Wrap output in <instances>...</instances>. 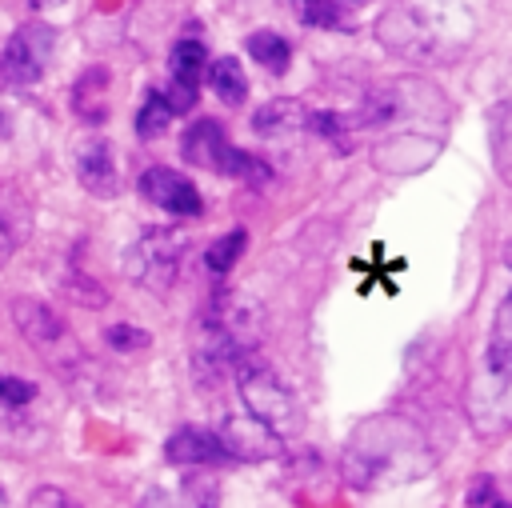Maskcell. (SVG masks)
<instances>
[{
  "label": "cell",
  "instance_id": "cell-7",
  "mask_svg": "<svg viewBox=\"0 0 512 508\" xmlns=\"http://www.w3.org/2000/svg\"><path fill=\"white\" fill-rule=\"evenodd\" d=\"M240 404L252 416V424H260L264 432H272L276 440H288L300 428V404L292 396V388L264 364H248L240 376Z\"/></svg>",
  "mask_w": 512,
  "mask_h": 508
},
{
  "label": "cell",
  "instance_id": "cell-29",
  "mask_svg": "<svg viewBox=\"0 0 512 508\" xmlns=\"http://www.w3.org/2000/svg\"><path fill=\"white\" fill-rule=\"evenodd\" d=\"M32 8H56V4H64V0H28Z\"/></svg>",
  "mask_w": 512,
  "mask_h": 508
},
{
  "label": "cell",
  "instance_id": "cell-6",
  "mask_svg": "<svg viewBox=\"0 0 512 508\" xmlns=\"http://www.w3.org/2000/svg\"><path fill=\"white\" fill-rule=\"evenodd\" d=\"M464 404L476 436H504L512 428V352L488 348Z\"/></svg>",
  "mask_w": 512,
  "mask_h": 508
},
{
  "label": "cell",
  "instance_id": "cell-19",
  "mask_svg": "<svg viewBox=\"0 0 512 508\" xmlns=\"http://www.w3.org/2000/svg\"><path fill=\"white\" fill-rule=\"evenodd\" d=\"M172 116H176V108H172L168 92L148 88V92H144V104H140V112H136V132H140V136H160V132L172 124Z\"/></svg>",
  "mask_w": 512,
  "mask_h": 508
},
{
  "label": "cell",
  "instance_id": "cell-23",
  "mask_svg": "<svg viewBox=\"0 0 512 508\" xmlns=\"http://www.w3.org/2000/svg\"><path fill=\"white\" fill-rule=\"evenodd\" d=\"M292 12L300 24H312V28H344L340 0H292Z\"/></svg>",
  "mask_w": 512,
  "mask_h": 508
},
{
  "label": "cell",
  "instance_id": "cell-13",
  "mask_svg": "<svg viewBox=\"0 0 512 508\" xmlns=\"http://www.w3.org/2000/svg\"><path fill=\"white\" fill-rule=\"evenodd\" d=\"M172 84H168V100L176 112H188L196 104V88H200V76H208V52L200 40H180L172 48Z\"/></svg>",
  "mask_w": 512,
  "mask_h": 508
},
{
  "label": "cell",
  "instance_id": "cell-24",
  "mask_svg": "<svg viewBox=\"0 0 512 508\" xmlns=\"http://www.w3.org/2000/svg\"><path fill=\"white\" fill-rule=\"evenodd\" d=\"M104 340H108L116 352H140V348H148V332H144V328H132V324H112V328L104 332Z\"/></svg>",
  "mask_w": 512,
  "mask_h": 508
},
{
  "label": "cell",
  "instance_id": "cell-32",
  "mask_svg": "<svg viewBox=\"0 0 512 508\" xmlns=\"http://www.w3.org/2000/svg\"><path fill=\"white\" fill-rule=\"evenodd\" d=\"M4 500H8V496H4V492H0V508H4Z\"/></svg>",
  "mask_w": 512,
  "mask_h": 508
},
{
  "label": "cell",
  "instance_id": "cell-5",
  "mask_svg": "<svg viewBox=\"0 0 512 508\" xmlns=\"http://www.w3.org/2000/svg\"><path fill=\"white\" fill-rule=\"evenodd\" d=\"M184 252H188V236L184 228H164V224H152L144 228L128 252H124V276L148 292H168L180 276V264H184Z\"/></svg>",
  "mask_w": 512,
  "mask_h": 508
},
{
  "label": "cell",
  "instance_id": "cell-21",
  "mask_svg": "<svg viewBox=\"0 0 512 508\" xmlns=\"http://www.w3.org/2000/svg\"><path fill=\"white\" fill-rule=\"evenodd\" d=\"M104 88H108V72L104 68H88L80 80H76V112L84 116V120H100L104 116Z\"/></svg>",
  "mask_w": 512,
  "mask_h": 508
},
{
  "label": "cell",
  "instance_id": "cell-3",
  "mask_svg": "<svg viewBox=\"0 0 512 508\" xmlns=\"http://www.w3.org/2000/svg\"><path fill=\"white\" fill-rule=\"evenodd\" d=\"M260 336H264V308L240 288H220L208 300V308L200 312L196 332H192L196 384L204 392H212L228 376H240L252 364Z\"/></svg>",
  "mask_w": 512,
  "mask_h": 508
},
{
  "label": "cell",
  "instance_id": "cell-20",
  "mask_svg": "<svg viewBox=\"0 0 512 508\" xmlns=\"http://www.w3.org/2000/svg\"><path fill=\"white\" fill-rule=\"evenodd\" d=\"M492 160L504 184H512V100L492 112Z\"/></svg>",
  "mask_w": 512,
  "mask_h": 508
},
{
  "label": "cell",
  "instance_id": "cell-1",
  "mask_svg": "<svg viewBox=\"0 0 512 508\" xmlns=\"http://www.w3.org/2000/svg\"><path fill=\"white\" fill-rule=\"evenodd\" d=\"M444 124H448L444 92L420 76L376 84L356 116L360 140L376 144L380 168H420V160L440 148Z\"/></svg>",
  "mask_w": 512,
  "mask_h": 508
},
{
  "label": "cell",
  "instance_id": "cell-27",
  "mask_svg": "<svg viewBox=\"0 0 512 508\" xmlns=\"http://www.w3.org/2000/svg\"><path fill=\"white\" fill-rule=\"evenodd\" d=\"M464 500H468V504H496V500H500V488H496L492 476H476V484L468 488Z\"/></svg>",
  "mask_w": 512,
  "mask_h": 508
},
{
  "label": "cell",
  "instance_id": "cell-22",
  "mask_svg": "<svg viewBox=\"0 0 512 508\" xmlns=\"http://www.w3.org/2000/svg\"><path fill=\"white\" fill-rule=\"evenodd\" d=\"M248 248V232L244 228H232V232H224V236H216L212 244H208V256H204V264H208V272H228L236 260H240V252Z\"/></svg>",
  "mask_w": 512,
  "mask_h": 508
},
{
  "label": "cell",
  "instance_id": "cell-18",
  "mask_svg": "<svg viewBox=\"0 0 512 508\" xmlns=\"http://www.w3.org/2000/svg\"><path fill=\"white\" fill-rule=\"evenodd\" d=\"M248 56L256 60V64H264L268 72H284L288 68V60H292V48H288V40L280 36V32H252L248 36Z\"/></svg>",
  "mask_w": 512,
  "mask_h": 508
},
{
  "label": "cell",
  "instance_id": "cell-31",
  "mask_svg": "<svg viewBox=\"0 0 512 508\" xmlns=\"http://www.w3.org/2000/svg\"><path fill=\"white\" fill-rule=\"evenodd\" d=\"M344 8H356V4H368V0H340Z\"/></svg>",
  "mask_w": 512,
  "mask_h": 508
},
{
  "label": "cell",
  "instance_id": "cell-11",
  "mask_svg": "<svg viewBox=\"0 0 512 508\" xmlns=\"http://www.w3.org/2000/svg\"><path fill=\"white\" fill-rule=\"evenodd\" d=\"M140 196L148 204H156L160 212H168V216H200L204 212V200H200L196 184L188 176H180L176 168H164V164L140 172Z\"/></svg>",
  "mask_w": 512,
  "mask_h": 508
},
{
  "label": "cell",
  "instance_id": "cell-15",
  "mask_svg": "<svg viewBox=\"0 0 512 508\" xmlns=\"http://www.w3.org/2000/svg\"><path fill=\"white\" fill-rule=\"evenodd\" d=\"M164 452H168V460H172V464H216V460L232 456L220 432L192 428V424H188V428H176V432L168 436Z\"/></svg>",
  "mask_w": 512,
  "mask_h": 508
},
{
  "label": "cell",
  "instance_id": "cell-2",
  "mask_svg": "<svg viewBox=\"0 0 512 508\" xmlns=\"http://www.w3.org/2000/svg\"><path fill=\"white\" fill-rule=\"evenodd\" d=\"M372 36L404 64H448L468 52L476 20L460 0H400L376 16Z\"/></svg>",
  "mask_w": 512,
  "mask_h": 508
},
{
  "label": "cell",
  "instance_id": "cell-16",
  "mask_svg": "<svg viewBox=\"0 0 512 508\" xmlns=\"http://www.w3.org/2000/svg\"><path fill=\"white\" fill-rule=\"evenodd\" d=\"M28 228H32V208H28V200H24L16 188H4V192H0V268H4L8 256L28 240Z\"/></svg>",
  "mask_w": 512,
  "mask_h": 508
},
{
  "label": "cell",
  "instance_id": "cell-14",
  "mask_svg": "<svg viewBox=\"0 0 512 508\" xmlns=\"http://www.w3.org/2000/svg\"><path fill=\"white\" fill-rule=\"evenodd\" d=\"M252 132H260L264 140H276V144H288L304 132H312V112L300 108L296 100L280 96V100H268L264 108L252 112Z\"/></svg>",
  "mask_w": 512,
  "mask_h": 508
},
{
  "label": "cell",
  "instance_id": "cell-28",
  "mask_svg": "<svg viewBox=\"0 0 512 508\" xmlns=\"http://www.w3.org/2000/svg\"><path fill=\"white\" fill-rule=\"evenodd\" d=\"M32 504H68V496L56 492V488H36L32 492Z\"/></svg>",
  "mask_w": 512,
  "mask_h": 508
},
{
  "label": "cell",
  "instance_id": "cell-26",
  "mask_svg": "<svg viewBox=\"0 0 512 508\" xmlns=\"http://www.w3.org/2000/svg\"><path fill=\"white\" fill-rule=\"evenodd\" d=\"M36 396V384L32 380H20V376H4L0 372V404H12V408H20V404H28Z\"/></svg>",
  "mask_w": 512,
  "mask_h": 508
},
{
  "label": "cell",
  "instance_id": "cell-4",
  "mask_svg": "<svg viewBox=\"0 0 512 508\" xmlns=\"http://www.w3.org/2000/svg\"><path fill=\"white\" fill-rule=\"evenodd\" d=\"M432 468V448L424 432L400 416H372L364 420L340 456V472L352 488L376 492V488H396Z\"/></svg>",
  "mask_w": 512,
  "mask_h": 508
},
{
  "label": "cell",
  "instance_id": "cell-8",
  "mask_svg": "<svg viewBox=\"0 0 512 508\" xmlns=\"http://www.w3.org/2000/svg\"><path fill=\"white\" fill-rule=\"evenodd\" d=\"M180 152H184L188 164L208 168V172H220V176H232V180H248V184L268 180V168H264L256 156H248V152H240L236 144H228L220 120H196V124L184 132Z\"/></svg>",
  "mask_w": 512,
  "mask_h": 508
},
{
  "label": "cell",
  "instance_id": "cell-9",
  "mask_svg": "<svg viewBox=\"0 0 512 508\" xmlns=\"http://www.w3.org/2000/svg\"><path fill=\"white\" fill-rule=\"evenodd\" d=\"M12 320H16V328H20V336L44 356V360H52V364H76L84 352H80V344H76V336L68 332V324L48 308V304H40V300H16L12 304Z\"/></svg>",
  "mask_w": 512,
  "mask_h": 508
},
{
  "label": "cell",
  "instance_id": "cell-10",
  "mask_svg": "<svg viewBox=\"0 0 512 508\" xmlns=\"http://www.w3.org/2000/svg\"><path fill=\"white\" fill-rule=\"evenodd\" d=\"M52 48H56V32L48 24H20L4 52H0V84L4 88H28L44 76L48 60H52Z\"/></svg>",
  "mask_w": 512,
  "mask_h": 508
},
{
  "label": "cell",
  "instance_id": "cell-17",
  "mask_svg": "<svg viewBox=\"0 0 512 508\" xmlns=\"http://www.w3.org/2000/svg\"><path fill=\"white\" fill-rule=\"evenodd\" d=\"M208 84L224 104H240L248 96V80H244V68L236 56H220L216 64H208Z\"/></svg>",
  "mask_w": 512,
  "mask_h": 508
},
{
  "label": "cell",
  "instance_id": "cell-30",
  "mask_svg": "<svg viewBox=\"0 0 512 508\" xmlns=\"http://www.w3.org/2000/svg\"><path fill=\"white\" fill-rule=\"evenodd\" d=\"M504 264H508V268H512V240H508V244H504Z\"/></svg>",
  "mask_w": 512,
  "mask_h": 508
},
{
  "label": "cell",
  "instance_id": "cell-25",
  "mask_svg": "<svg viewBox=\"0 0 512 508\" xmlns=\"http://www.w3.org/2000/svg\"><path fill=\"white\" fill-rule=\"evenodd\" d=\"M488 348H500V352H512V292L500 300L496 316H492V344Z\"/></svg>",
  "mask_w": 512,
  "mask_h": 508
},
{
  "label": "cell",
  "instance_id": "cell-12",
  "mask_svg": "<svg viewBox=\"0 0 512 508\" xmlns=\"http://www.w3.org/2000/svg\"><path fill=\"white\" fill-rule=\"evenodd\" d=\"M76 180L88 196H100V200H112L120 192V164H116V152L104 136H96L92 144L80 148L76 156Z\"/></svg>",
  "mask_w": 512,
  "mask_h": 508
}]
</instances>
